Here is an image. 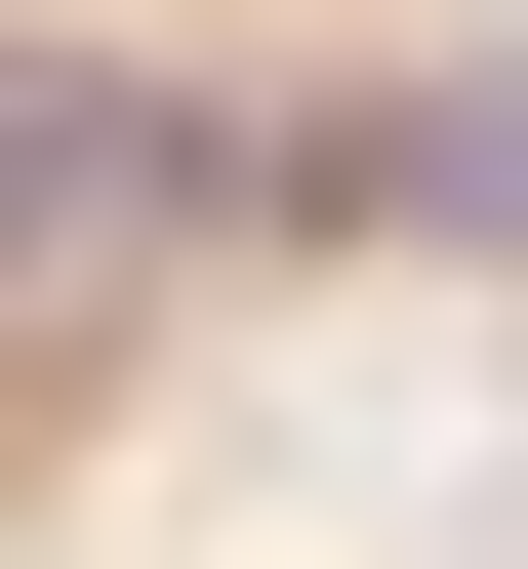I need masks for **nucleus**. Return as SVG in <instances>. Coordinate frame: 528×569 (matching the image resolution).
Here are the masks:
<instances>
[{
    "label": "nucleus",
    "mask_w": 528,
    "mask_h": 569,
    "mask_svg": "<svg viewBox=\"0 0 528 569\" xmlns=\"http://www.w3.org/2000/svg\"><path fill=\"white\" fill-rule=\"evenodd\" d=\"M122 203H163V122H122L82 41H0V284H41V244H122Z\"/></svg>",
    "instance_id": "f257e3e1"
}]
</instances>
